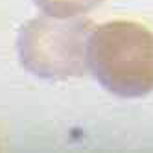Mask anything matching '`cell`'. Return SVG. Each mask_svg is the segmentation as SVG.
I'll return each instance as SVG.
<instances>
[{"label": "cell", "mask_w": 153, "mask_h": 153, "mask_svg": "<svg viewBox=\"0 0 153 153\" xmlns=\"http://www.w3.org/2000/svg\"><path fill=\"white\" fill-rule=\"evenodd\" d=\"M87 67L107 92L122 98L153 92V31L133 20L94 26L87 41Z\"/></svg>", "instance_id": "cell-1"}, {"label": "cell", "mask_w": 153, "mask_h": 153, "mask_svg": "<svg viewBox=\"0 0 153 153\" xmlns=\"http://www.w3.org/2000/svg\"><path fill=\"white\" fill-rule=\"evenodd\" d=\"M89 19H57L41 15L19 30L17 52L22 67L42 79L83 78L87 74Z\"/></svg>", "instance_id": "cell-2"}, {"label": "cell", "mask_w": 153, "mask_h": 153, "mask_svg": "<svg viewBox=\"0 0 153 153\" xmlns=\"http://www.w3.org/2000/svg\"><path fill=\"white\" fill-rule=\"evenodd\" d=\"M103 0H33V4L45 15L57 19H72L92 11Z\"/></svg>", "instance_id": "cell-3"}]
</instances>
